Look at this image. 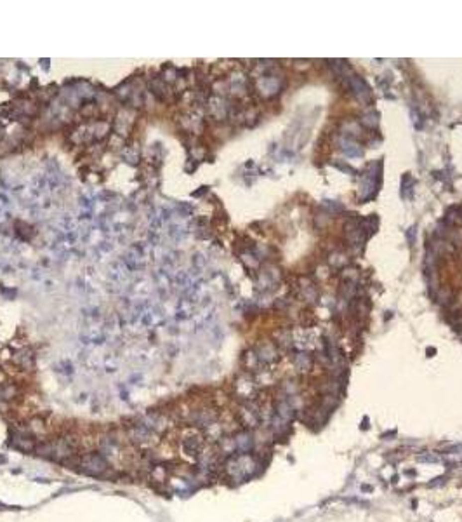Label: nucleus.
<instances>
[{
  "label": "nucleus",
  "instance_id": "obj_1",
  "mask_svg": "<svg viewBox=\"0 0 462 522\" xmlns=\"http://www.w3.org/2000/svg\"><path fill=\"white\" fill-rule=\"evenodd\" d=\"M223 468L231 481L242 482L254 475L257 468V461L252 454H233L228 456L223 463Z\"/></svg>",
  "mask_w": 462,
  "mask_h": 522
},
{
  "label": "nucleus",
  "instance_id": "obj_2",
  "mask_svg": "<svg viewBox=\"0 0 462 522\" xmlns=\"http://www.w3.org/2000/svg\"><path fill=\"white\" fill-rule=\"evenodd\" d=\"M238 421L245 430H257L261 426V404L257 400L242 402L238 407Z\"/></svg>",
  "mask_w": 462,
  "mask_h": 522
},
{
  "label": "nucleus",
  "instance_id": "obj_3",
  "mask_svg": "<svg viewBox=\"0 0 462 522\" xmlns=\"http://www.w3.org/2000/svg\"><path fill=\"white\" fill-rule=\"evenodd\" d=\"M205 449V437L195 428L191 430L189 435H185L181 439V453L189 460H198L202 451Z\"/></svg>",
  "mask_w": 462,
  "mask_h": 522
},
{
  "label": "nucleus",
  "instance_id": "obj_4",
  "mask_svg": "<svg viewBox=\"0 0 462 522\" xmlns=\"http://www.w3.org/2000/svg\"><path fill=\"white\" fill-rule=\"evenodd\" d=\"M127 439L139 447H150L157 442V433L151 432L148 426H144L143 423L137 421L127 428Z\"/></svg>",
  "mask_w": 462,
  "mask_h": 522
},
{
  "label": "nucleus",
  "instance_id": "obj_5",
  "mask_svg": "<svg viewBox=\"0 0 462 522\" xmlns=\"http://www.w3.org/2000/svg\"><path fill=\"white\" fill-rule=\"evenodd\" d=\"M79 467H80V470L87 475H101L108 470V461L103 454L87 453V454H82V456H80Z\"/></svg>",
  "mask_w": 462,
  "mask_h": 522
},
{
  "label": "nucleus",
  "instance_id": "obj_6",
  "mask_svg": "<svg viewBox=\"0 0 462 522\" xmlns=\"http://www.w3.org/2000/svg\"><path fill=\"white\" fill-rule=\"evenodd\" d=\"M186 419H188L189 426L205 430L209 425H212L214 421H217V411L212 407H200V409H195V411L189 412Z\"/></svg>",
  "mask_w": 462,
  "mask_h": 522
},
{
  "label": "nucleus",
  "instance_id": "obj_7",
  "mask_svg": "<svg viewBox=\"0 0 462 522\" xmlns=\"http://www.w3.org/2000/svg\"><path fill=\"white\" fill-rule=\"evenodd\" d=\"M235 395L240 398L242 402H249V400H256V395H257V389H256V380L249 375H242L236 378L235 385Z\"/></svg>",
  "mask_w": 462,
  "mask_h": 522
},
{
  "label": "nucleus",
  "instance_id": "obj_8",
  "mask_svg": "<svg viewBox=\"0 0 462 522\" xmlns=\"http://www.w3.org/2000/svg\"><path fill=\"white\" fill-rule=\"evenodd\" d=\"M233 437L236 444V454H250L256 447V435L252 433V430H236Z\"/></svg>",
  "mask_w": 462,
  "mask_h": 522
},
{
  "label": "nucleus",
  "instance_id": "obj_9",
  "mask_svg": "<svg viewBox=\"0 0 462 522\" xmlns=\"http://www.w3.org/2000/svg\"><path fill=\"white\" fill-rule=\"evenodd\" d=\"M139 423H143L144 426H148V428L155 433H160L167 428V418H165V414H160V412H155V411H150L144 416H141Z\"/></svg>",
  "mask_w": 462,
  "mask_h": 522
},
{
  "label": "nucleus",
  "instance_id": "obj_10",
  "mask_svg": "<svg viewBox=\"0 0 462 522\" xmlns=\"http://www.w3.org/2000/svg\"><path fill=\"white\" fill-rule=\"evenodd\" d=\"M254 352L257 354V357H259V361L263 366L273 364V362H277L278 357H280V355H278V348L275 347L273 343H270V341H268V343L257 345V347L254 348Z\"/></svg>",
  "mask_w": 462,
  "mask_h": 522
},
{
  "label": "nucleus",
  "instance_id": "obj_11",
  "mask_svg": "<svg viewBox=\"0 0 462 522\" xmlns=\"http://www.w3.org/2000/svg\"><path fill=\"white\" fill-rule=\"evenodd\" d=\"M12 362L17 366V368L24 369V371H31V369L35 368V357H33V352L30 350V348H21V350H17L16 354H14L12 357Z\"/></svg>",
  "mask_w": 462,
  "mask_h": 522
},
{
  "label": "nucleus",
  "instance_id": "obj_12",
  "mask_svg": "<svg viewBox=\"0 0 462 522\" xmlns=\"http://www.w3.org/2000/svg\"><path fill=\"white\" fill-rule=\"evenodd\" d=\"M10 444H12V447L23 451V453H30V451H35V447H37V444H35L30 437H26V430L21 433L19 432L12 433V442Z\"/></svg>",
  "mask_w": 462,
  "mask_h": 522
},
{
  "label": "nucleus",
  "instance_id": "obj_13",
  "mask_svg": "<svg viewBox=\"0 0 462 522\" xmlns=\"http://www.w3.org/2000/svg\"><path fill=\"white\" fill-rule=\"evenodd\" d=\"M216 446H217V451L226 458L236 454V444H235V437H233V433H224Z\"/></svg>",
  "mask_w": 462,
  "mask_h": 522
},
{
  "label": "nucleus",
  "instance_id": "obj_14",
  "mask_svg": "<svg viewBox=\"0 0 462 522\" xmlns=\"http://www.w3.org/2000/svg\"><path fill=\"white\" fill-rule=\"evenodd\" d=\"M226 433V430H224V425L219 421H214L212 425H209L205 430H203V435H205V439L209 440V442H214L217 444L221 440V437Z\"/></svg>",
  "mask_w": 462,
  "mask_h": 522
},
{
  "label": "nucleus",
  "instance_id": "obj_15",
  "mask_svg": "<svg viewBox=\"0 0 462 522\" xmlns=\"http://www.w3.org/2000/svg\"><path fill=\"white\" fill-rule=\"evenodd\" d=\"M311 364H313V359L309 354H306V352H297V354H294L295 369H299V371H309V369H311Z\"/></svg>",
  "mask_w": 462,
  "mask_h": 522
},
{
  "label": "nucleus",
  "instance_id": "obj_16",
  "mask_svg": "<svg viewBox=\"0 0 462 522\" xmlns=\"http://www.w3.org/2000/svg\"><path fill=\"white\" fill-rule=\"evenodd\" d=\"M151 479L155 482H164L167 479V470L164 465H157L155 468H151Z\"/></svg>",
  "mask_w": 462,
  "mask_h": 522
},
{
  "label": "nucleus",
  "instance_id": "obj_17",
  "mask_svg": "<svg viewBox=\"0 0 462 522\" xmlns=\"http://www.w3.org/2000/svg\"><path fill=\"white\" fill-rule=\"evenodd\" d=\"M417 461H421V463H438L440 458L435 453H421L417 454Z\"/></svg>",
  "mask_w": 462,
  "mask_h": 522
},
{
  "label": "nucleus",
  "instance_id": "obj_18",
  "mask_svg": "<svg viewBox=\"0 0 462 522\" xmlns=\"http://www.w3.org/2000/svg\"><path fill=\"white\" fill-rule=\"evenodd\" d=\"M104 368H106V371L115 373L116 369H118V361H116L115 357H108L106 361H104Z\"/></svg>",
  "mask_w": 462,
  "mask_h": 522
},
{
  "label": "nucleus",
  "instance_id": "obj_19",
  "mask_svg": "<svg viewBox=\"0 0 462 522\" xmlns=\"http://www.w3.org/2000/svg\"><path fill=\"white\" fill-rule=\"evenodd\" d=\"M58 368H61V369H58V371L59 373H65V375H72V373H73V366H72V362H68V361L59 362Z\"/></svg>",
  "mask_w": 462,
  "mask_h": 522
},
{
  "label": "nucleus",
  "instance_id": "obj_20",
  "mask_svg": "<svg viewBox=\"0 0 462 522\" xmlns=\"http://www.w3.org/2000/svg\"><path fill=\"white\" fill-rule=\"evenodd\" d=\"M445 484V477H438V479H433V482H429V488H438V486Z\"/></svg>",
  "mask_w": 462,
  "mask_h": 522
}]
</instances>
